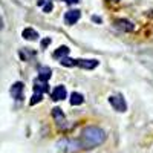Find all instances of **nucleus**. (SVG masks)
Here are the masks:
<instances>
[{
  "label": "nucleus",
  "instance_id": "nucleus-1",
  "mask_svg": "<svg viewBox=\"0 0 153 153\" xmlns=\"http://www.w3.org/2000/svg\"><path fill=\"white\" fill-rule=\"evenodd\" d=\"M104 139H106V133H104L103 129H100V127H97V126H89L81 132L80 141H81L83 149L91 150V149H95L100 144H103Z\"/></svg>",
  "mask_w": 153,
  "mask_h": 153
},
{
  "label": "nucleus",
  "instance_id": "nucleus-2",
  "mask_svg": "<svg viewBox=\"0 0 153 153\" xmlns=\"http://www.w3.org/2000/svg\"><path fill=\"white\" fill-rule=\"evenodd\" d=\"M60 150L63 152H66V153H75V152H78L81 150V141H78V139H69V138H65V139H60L58 144Z\"/></svg>",
  "mask_w": 153,
  "mask_h": 153
},
{
  "label": "nucleus",
  "instance_id": "nucleus-3",
  "mask_svg": "<svg viewBox=\"0 0 153 153\" xmlns=\"http://www.w3.org/2000/svg\"><path fill=\"white\" fill-rule=\"evenodd\" d=\"M109 103H110V106L113 107V110H117V112H120V113H123V112L127 110V103H126V100H124V97H123L121 94H113V95H110V97H109Z\"/></svg>",
  "mask_w": 153,
  "mask_h": 153
},
{
  "label": "nucleus",
  "instance_id": "nucleus-4",
  "mask_svg": "<svg viewBox=\"0 0 153 153\" xmlns=\"http://www.w3.org/2000/svg\"><path fill=\"white\" fill-rule=\"evenodd\" d=\"M113 26L123 31V32H132L135 29V25L129 20H126V19H115L113 20Z\"/></svg>",
  "mask_w": 153,
  "mask_h": 153
},
{
  "label": "nucleus",
  "instance_id": "nucleus-5",
  "mask_svg": "<svg viewBox=\"0 0 153 153\" xmlns=\"http://www.w3.org/2000/svg\"><path fill=\"white\" fill-rule=\"evenodd\" d=\"M80 17H81V11L80 9H69L65 14V23L69 25V26H72V25H75L76 22L80 20Z\"/></svg>",
  "mask_w": 153,
  "mask_h": 153
},
{
  "label": "nucleus",
  "instance_id": "nucleus-6",
  "mask_svg": "<svg viewBox=\"0 0 153 153\" xmlns=\"http://www.w3.org/2000/svg\"><path fill=\"white\" fill-rule=\"evenodd\" d=\"M11 97L14 100H22L23 98V83L17 81L11 86Z\"/></svg>",
  "mask_w": 153,
  "mask_h": 153
},
{
  "label": "nucleus",
  "instance_id": "nucleus-7",
  "mask_svg": "<svg viewBox=\"0 0 153 153\" xmlns=\"http://www.w3.org/2000/svg\"><path fill=\"white\" fill-rule=\"evenodd\" d=\"M76 66H80L83 69H95L98 66V60H86V58H78L76 60Z\"/></svg>",
  "mask_w": 153,
  "mask_h": 153
},
{
  "label": "nucleus",
  "instance_id": "nucleus-8",
  "mask_svg": "<svg viewBox=\"0 0 153 153\" xmlns=\"http://www.w3.org/2000/svg\"><path fill=\"white\" fill-rule=\"evenodd\" d=\"M66 95H68V92H66V87L65 86H57L52 92H51V97H52V100L54 101H60V100H65L66 98Z\"/></svg>",
  "mask_w": 153,
  "mask_h": 153
},
{
  "label": "nucleus",
  "instance_id": "nucleus-9",
  "mask_svg": "<svg viewBox=\"0 0 153 153\" xmlns=\"http://www.w3.org/2000/svg\"><path fill=\"white\" fill-rule=\"evenodd\" d=\"M49 91V86H48V81H42V80H35L34 81V92H38V94H45Z\"/></svg>",
  "mask_w": 153,
  "mask_h": 153
},
{
  "label": "nucleus",
  "instance_id": "nucleus-10",
  "mask_svg": "<svg viewBox=\"0 0 153 153\" xmlns=\"http://www.w3.org/2000/svg\"><path fill=\"white\" fill-rule=\"evenodd\" d=\"M51 76H52V71H51V68H48V66H42L40 69H38V80L48 81Z\"/></svg>",
  "mask_w": 153,
  "mask_h": 153
},
{
  "label": "nucleus",
  "instance_id": "nucleus-11",
  "mask_svg": "<svg viewBox=\"0 0 153 153\" xmlns=\"http://www.w3.org/2000/svg\"><path fill=\"white\" fill-rule=\"evenodd\" d=\"M69 52H71V49L68 48V46H60L55 52L52 54V57L54 58H57V60H61V58H65V57H68L69 55Z\"/></svg>",
  "mask_w": 153,
  "mask_h": 153
},
{
  "label": "nucleus",
  "instance_id": "nucleus-12",
  "mask_svg": "<svg viewBox=\"0 0 153 153\" xmlns=\"http://www.w3.org/2000/svg\"><path fill=\"white\" fill-rule=\"evenodd\" d=\"M22 37L26 38V40H31V42H32V40H37V38H38V32L34 31L32 28H26V29H23Z\"/></svg>",
  "mask_w": 153,
  "mask_h": 153
},
{
  "label": "nucleus",
  "instance_id": "nucleus-13",
  "mask_svg": "<svg viewBox=\"0 0 153 153\" xmlns=\"http://www.w3.org/2000/svg\"><path fill=\"white\" fill-rule=\"evenodd\" d=\"M69 103H71L72 106H80V104L84 103V97H83L81 94H78V92H74V94L71 95Z\"/></svg>",
  "mask_w": 153,
  "mask_h": 153
},
{
  "label": "nucleus",
  "instance_id": "nucleus-14",
  "mask_svg": "<svg viewBox=\"0 0 153 153\" xmlns=\"http://www.w3.org/2000/svg\"><path fill=\"white\" fill-rule=\"evenodd\" d=\"M52 115H54V118L57 120V124H61V123H66V118H65V113L61 112L60 107H55L52 109Z\"/></svg>",
  "mask_w": 153,
  "mask_h": 153
},
{
  "label": "nucleus",
  "instance_id": "nucleus-15",
  "mask_svg": "<svg viewBox=\"0 0 153 153\" xmlns=\"http://www.w3.org/2000/svg\"><path fill=\"white\" fill-rule=\"evenodd\" d=\"M60 63H61V66H66V68L76 66V60H72V58H68V57L61 58V60H60Z\"/></svg>",
  "mask_w": 153,
  "mask_h": 153
},
{
  "label": "nucleus",
  "instance_id": "nucleus-16",
  "mask_svg": "<svg viewBox=\"0 0 153 153\" xmlns=\"http://www.w3.org/2000/svg\"><path fill=\"white\" fill-rule=\"evenodd\" d=\"M42 98H43V94L34 92V95H32V98H31V101H29V104H31V106H34V104H37V103H40Z\"/></svg>",
  "mask_w": 153,
  "mask_h": 153
},
{
  "label": "nucleus",
  "instance_id": "nucleus-17",
  "mask_svg": "<svg viewBox=\"0 0 153 153\" xmlns=\"http://www.w3.org/2000/svg\"><path fill=\"white\" fill-rule=\"evenodd\" d=\"M52 8H54V6H52V0H51V2H48V3L43 6V11H45V12H51V11H52Z\"/></svg>",
  "mask_w": 153,
  "mask_h": 153
},
{
  "label": "nucleus",
  "instance_id": "nucleus-18",
  "mask_svg": "<svg viewBox=\"0 0 153 153\" xmlns=\"http://www.w3.org/2000/svg\"><path fill=\"white\" fill-rule=\"evenodd\" d=\"M49 43H51V38H45V40L42 42V48H46Z\"/></svg>",
  "mask_w": 153,
  "mask_h": 153
},
{
  "label": "nucleus",
  "instance_id": "nucleus-19",
  "mask_svg": "<svg viewBox=\"0 0 153 153\" xmlns=\"http://www.w3.org/2000/svg\"><path fill=\"white\" fill-rule=\"evenodd\" d=\"M48 2H51V0H38V2H37V5H38V6H45Z\"/></svg>",
  "mask_w": 153,
  "mask_h": 153
},
{
  "label": "nucleus",
  "instance_id": "nucleus-20",
  "mask_svg": "<svg viewBox=\"0 0 153 153\" xmlns=\"http://www.w3.org/2000/svg\"><path fill=\"white\" fill-rule=\"evenodd\" d=\"M92 19H94V22H97V23H101V22H103V20H101L100 17H97V16H94Z\"/></svg>",
  "mask_w": 153,
  "mask_h": 153
},
{
  "label": "nucleus",
  "instance_id": "nucleus-21",
  "mask_svg": "<svg viewBox=\"0 0 153 153\" xmlns=\"http://www.w3.org/2000/svg\"><path fill=\"white\" fill-rule=\"evenodd\" d=\"M65 2H66V3H69V5H72V3H76L78 0H65Z\"/></svg>",
  "mask_w": 153,
  "mask_h": 153
}]
</instances>
